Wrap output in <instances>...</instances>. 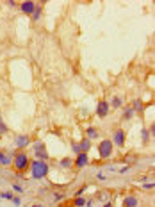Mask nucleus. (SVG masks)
I'll list each match as a JSON object with an SVG mask.
<instances>
[{
  "label": "nucleus",
  "instance_id": "1",
  "mask_svg": "<svg viewBox=\"0 0 155 207\" xmlns=\"http://www.w3.org/2000/svg\"><path fill=\"white\" fill-rule=\"evenodd\" d=\"M48 164H46V161H39V159H36L34 163H30V173H32V179H45L46 175H48Z\"/></svg>",
  "mask_w": 155,
  "mask_h": 207
},
{
  "label": "nucleus",
  "instance_id": "2",
  "mask_svg": "<svg viewBox=\"0 0 155 207\" xmlns=\"http://www.w3.org/2000/svg\"><path fill=\"white\" fill-rule=\"evenodd\" d=\"M13 166H15V170L18 171V173H22V171H25L27 168L30 166V161H29V155H27L25 152H16L15 153V159H13Z\"/></svg>",
  "mask_w": 155,
  "mask_h": 207
},
{
  "label": "nucleus",
  "instance_id": "3",
  "mask_svg": "<svg viewBox=\"0 0 155 207\" xmlns=\"http://www.w3.org/2000/svg\"><path fill=\"white\" fill-rule=\"evenodd\" d=\"M112 148H114V145H112L111 139H104V141L100 143V146H98L100 157H102V159H109L112 155Z\"/></svg>",
  "mask_w": 155,
  "mask_h": 207
},
{
  "label": "nucleus",
  "instance_id": "4",
  "mask_svg": "<svg viewBox=\"0 0 155 207\" xmlns=\"http://www.w3.org/2000/svg\"><path fill=\"white\" fill-rule=\"evenodd\" d=\"M34 153H36V159H39V161H46V159H48V152H46L43 141L34 143Z\"/></svg>",
  "mask_w": 155,
  "mask_h": 207
},
{
  "label": "nucleus",
  "instance_id": "5",
  "mask_svg": "<svg viewBox=\"0 0 155 207\" xmlns=\"http://www.w3.org/2000/svg\"><path fill=\"white\" fill-rule=\"evenodd\" d=\"M125 141H127V134H125V130H116V132H114L112 145H118L119 148H123V146H125Z\"/></svg>",
  "mask_w": 155,
  "mask_h": 207
},
{
  "label": "nucleus",
  "instance_id": "6",
  "mask_svg": "<svg viewBox=\"0 0 155 207\" xmlns=\"http://www.w3.org/2000/svg\"><path fill=\"white\" fill-rule=\"evenodd\" d=\"M109 102H105V100H100L98 102V105H96V114L100 116V118H105L107 114H109Z\"/></svg>",
  "mask_w": 155,
  "mask_h": 207
},
{
  "label": "nucleus",
  "instance_id": "7",
  "mask_svg": "<svg viewBox=\"0 0 155 207\" xmlns=\"http://www.w3.org/2000/svg\"><path fill=\"white\" fill-rule=\"evenodd\" d=\"M73 164H75L77 168H86V166L89 164V157H87V153H86V152L78 153V155H77V159L73 161Z\"/></svg>",
  "mask_w": 155,
  "mask_h": 207
},
{
  "label": "nucleus",
  "instance_id": "8",
  "mask_svg": "<svg viewBox=\"0 0 155 207\" xmlns=\"http://www.w3.org/2000/svg\"><path fill=\"white\" fill-rule=\"evenodd\" d=\"M20 9H22V13H25V15H32L36 9V2H32V0H25V2L20 4Z\"/></svg>",
  "mask_w": 155,
  "mask_h": 207
},
{
  "label": "nucleus",
  "instance_id": "9",
  "mask_svg": "<svg viewBox=\"0 0 155 207\" xmlns=\"http://www.w3.org/2000/svg\"><path fill=\"white\" fill-rule=\"evenodd\" d=\"M13 164V153L0 150V166H11Z\"/></svg>",
  "mask_w": 155,
  "mask_h": 207
},
{
  "label": "nucleus",
  "instance_id": "10",
  "mask_svg": "<svg viewBox=\"0 0 155 207\" xmlns=\"http://www.w3.org/2000/svg\"><path fill=\"white\" fill-rule=\"evenodd\" d=\"M121 205H123V207H137V205H139V200H137V196L127 195V196L123 198V202H121Z\"/></svg>",
  "mask_w": 155,
  "mask_h": 207
},
{
  "label": "nucleus",
  "instance_id": "11",
  "mask_svg": "<svg viewBox=\"0 0 155 207\" xmlns=\"http://www.w3.org/2000/svg\"><path fill=\"white\" fill-rule=\"evenodd\" d=\"M29 143H30L29 136H18L16 138V146H18V148H23V146H27Z\"/></svg>",
  "mask_w": 155,
  "mask_h": 207
},
{
  "label": "nucleus",
  "instance_id": "12",
  "mask_svg": "<svg viewBox=\"0 0 155 207\" xmlns=\"http://www.w3.org/2000/svg\"><path fill=\"white\" fill-rule=\"evenodd\" d=\"M86 134H87V139H96L98 136H100V132H98V129H95V127H89V129L86 130Z\"/></svg>",
  "mask_w": 155,
  "mask_h": 207
},
{
  "label": "nucleus",
  "instance_id": "13",
  "mask_svg": "<svg viewBox=\"0 0 155 207\" xmlns=\"http://www.w3.org/2000/svg\"><path fill=\"white\" fill-rule=\"evenodd\" d=\"M78 146H80V152H86V153H87V150L91 148V141H89L87 138H84V139H80Z\"/></svg>",
  "mask_w": 155,
  "mask_h": 207
},
{
  "label": "nucleus",
  "instance_id": "14",
  "mask_svg": "<svg viewBox=\"0 0 155 207\" xmlns=\"http://www.w3.org/2000/svg\"><path fill=\"white\" fill-rule=\"evenodd\" d=\"M59 164H61V168H66V170H68V168H71V166H73V159L64 157V159H61V161H59Z\"/></svg>",
  "mask_w": 155,
  "mask_h": 207
},
{
  "label": "nucleus",
  "instance_id": "15",
  "mask_svg": "<svg viewBox=\"0 0 155 207\" xmlns=\"http://www.w3.org/2000/svg\"><path fill=\"white\" fill-rule=\"evenodd\" d=\"M134 112H137V111H143L144 107H143V102L141 100H134V104H132V107H130Z\"/></svg>",
  "mask_w": 155,
  "mask_h": 207
},
{
  "label": "nucleus",
  "instance_id": "16",
  "mask_svg": "<svg viewBox=\"0 0 155 207\" xmlns=\"http://www.w3.org/2000/svg\"><path fill=\"white\" fill-rule=\"evenodd\" d=\"M41 7H39V5H36V9H34V13H32V20H34V22H38L39 18H41Z\"/></svg>",
  "mask_w": 155,
  "mask_h": 207
},
{
  "label": "nucleus",
  "instance_id": "17",
  "mask_svg": "<svg viewBox=\"0 0 155 207\" xmlns=\"http://www.w3.org/2000/svg\"><path fill=\"white\" fill-rule=\"evenodd\" d=\"M132 116H134V111H132L130 107H127V109H125V112H123V120H130Z\"/></svg>",
  "mask_w": 155,
  "mask_h": 207
},
{
  "label": "nucleus",
  "instance_id": "18",
  "mask_svg": "<svg viewBox=\"0 0 155 207\" xmlns=\"http://www.w3.org/2000/svg\"><path fill=\"white\" fill-rule=\"evenodd\" d=\"M111 105H112V107H121V98L114 97V98H112V102H111Z\"/></svg>",
  "mask_w": 155,
  "mask_h": 207
},
{
  "label": "nucleus",
  "instance_id": "19",
  "mask_svg": "<svg viewBox=\"0 0 155 207\" xmlns=\"http://www.w3.org/2000/svg\"><path fill=\"white\" fill-rule=\"evenodd\" d=\"M0 196H2V198H5V200H13V198H15V196H13V193H9V191L0 193Z\"/></svg>",
  "mask_w": 155,
  "mask_h": 207
},
{
  "label": "nucleus",
  "instance_id": "20",
  "mask_svg": "<svg viewBox=\"0 0 155 207\" xmlns=\"http://www.w3.org/2000/svg\"><path fill=\"white\" fill-rule=\"evenodd\" d=\"M73 204H75L77 207H84V205H86V200L78 196V198H77V200H75V202H73Z\"/></svg>",
  "mask_w": 155,
  "mask_h": 207
},
{
  "label": "nucleus",
  "instance_id": "21",
  "mask_svg": "<svg viewBox=\"0 0 155 207\" xmlns=\"http://www.w3.org/2000/svg\"><path fill=\"white\" fill-rule=\"evenodd\" d=\"M71 148H73V152H75L77 155H78V153H82V152H80V146H78V143H73V145H71Z\"/></svg>",
  "mask_w": 155,
  "mask_h": 207
},
{
  "label": "nucleus",
  "instance_id": "22",
  "mask_svg": "<svg viewBox=\"0 0 155 207\" xmlns=\"http://www.w3.org/2000/svg\"><path fill=\"white\" fill-rule=\"evenodd\" d=\"M143 139H144V143H148V139H150V132H148L146 129L143 130Z\"/></svg>",
  "mask_w": 155,
  "mask_h": 207
},
{
  "label": "nucleus",
  "instance_id": "23",
  "mask_svg": "<svg viewBox=\"0 0 155 207\" xmlns=\"http://www.w3.org/2000/svg\"><path fill=\"white\" fill-rule=\"evenodd\" d=\"M153 188H155L153 180H152V182H146V184H144V189H153Z\"/></svg>",
  "mask_w": 155,
  "mask_h": 207
},
{
  "label": "nucleus",
  "instance_id": "24",
  "mask_svg": "<svg viewBox=\"0 0 155 207\" xmlns=\"http://www.w3.org/2000/svg\"><path fill=\"white\" fill-rule=\"evenodd\" d=\"M0 130H2V132H5V130H7V129H5V123L2 122V118H0Z\"/></svg>",
  "mask_w": 155,
  "mask_h": 207
},
{
  "label": "nucleus",
  "instance_id": "25",
  "mask_svg": "<svg viewBox=\"0 0 155 207\" xmlns=\"http://www.w3.org/2000/svg\"><path fill=\"white\" fill-rule=\"evenodd\" d=\"M13 189H16L18 193H23V189H22V186H18V184H15V186H13Z\"/></svg>",
  "mask_w": 155,
  "mask_h": 207
},
{
  "label": "nucleus",
  "instance_id": "26",
  "mask_svg": "<svg viewBox=\"0 0 155 207\" xmlns=\"http://www.w3.org/2000/svg\"><path fill=\"white\" fill-rule=\"evenodd\" d=\"M13 202H15L16 205H20V204H22V202H20V198H16V196H15V198H13Z\"/></svg>",
  "mask_w": 155,
  "mask_h": 207
},
{
  "label": "nucleus",
  "instance_id": "27",
  "mask_svg": "<svg viewBox=\"0 0 155 207\" xmlns=\"http://www.w3.org/2000/svg\"><path fill=\"white\" fill-rule=\"evenodd\" d=\"M104 207H112V204H111V202H107V204H105Z\"/></svg>",
  "mask_w": 155,
  "mask_h": 207
},
{
  "label": "nucleus",
  "instance_id": "28",
  "mask_svg": "<svg viewBox=\"0 0 155 207\" xmlns=\"http://www.w3.org/2000/svg\"><path fill=\"white\" fill-rule=\"evenodd\" d=\"M32 207H41V205H39V204H34V205H32Z\"/></svg>",
  "mask_w": 155,
  "mask_h": 207
}]
</instances>
